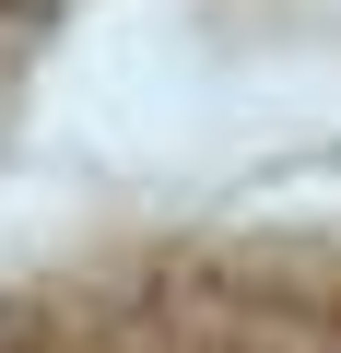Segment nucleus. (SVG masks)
<instances>
[{
    "instance_id": "obj_1",
    "label": "nucleus",
    "mask_w": 341,
    "mask_h": 353,
    "mask_svg": "<svg viewBox=\"0 0 341 353\" xmlns=\"http://www.w3.org/2000/svg\"><path fill=\"white\" fill-rule=\"evenodd\" d=\"M0 353H341V259L318 248L59 259L0 294Z\"/></svg>"
},
{
    "instance_id": "obj_2",
    "label": "nucleus",
    "mask_w": 341,
    "mask_h": 353,
    "mask_svg": "<svg viewBox=\"0 0 341 353\" xmlns=\"http://www.w3.org/2000/svg\"><path fill=\"white\" fill-rule=\"evenodd\" d=\"M83 12V0H0V94H12L36 59H48V36Z\"/></svg>"
}]
</instances>
